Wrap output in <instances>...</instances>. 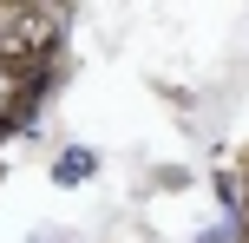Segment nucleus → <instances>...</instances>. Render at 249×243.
<instances>
[{
  "label": "nucleus",
  "instance_id": "f257e3e1",
  "mask_svg": "<svg viewBox=\"0 0 249 243\" xmlns=\"http://www.w3.org/2000/svg\"><path fill=\"white\" fill-rule=\"evenodd\" d=\"M92 171H99V151H92V145H72V151L53 158V184H66V191H72V184H86Z\"/></svg>",
  "mask_w": 249,
  "mask_h": 243
}]
</instances>
